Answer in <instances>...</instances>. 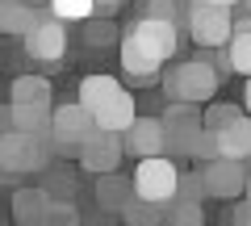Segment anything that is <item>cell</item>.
Listing matches in <instances>:
<instances>
[{
  "instance_id": "7c38bea8",
  "label": "cell",
  "mask_w": 251,
  "mask_h": 226,
  "mask_svg": "<svg viewBox=\"0 0 251 226\" xmlns=\"http://www.w3.org/2000/svg\"><path fill=\"white\" fill-rule=\"evenodd\" d=\"M122 138H126V155H134V159H159V155H168L163 118H138Z\"/></svg>"
},
{
  "instance_id": "cb8c5ba5",
  "label": "cell",
  "mask_w": 251,
  "mask_h": 226,
  "mask_svg": "<svg viewBox=\"0 0 251 226\" xmlns=\"http://www.w3.org/2000/svg\"><path fill=\"white\" fill-rule=\"evenodd\" d=\"M243 113L234 105H226V100H218V105H209L205 109V130H214V134H222V130H230L234 122H239Z\"/></svg>"
},
{
  "instance_id": "484cf974",
  "label": "cell",
  "mask_w": 251,
  "mask_h": 226,
  "mask_svg": "<svg viewBox=\"0 0 251 226\" xmlns=\"http://www.w3.org/2000/svg\"><path fill=\"white\" fill-rule=\"evenodd\" d=\"M193 159H197V163H209V159H222V151H218V134H214V130H201L197 147H193Z\"/></svg>"
},
{
  "instance_id": "83f0119b",
  "label": "cell",
  "mask_w": 251,
  "mask_h": 226,
  "mask_svg": "<svg viewBox=\"0 0 251 226\" xmlns=\"http://www.w3.org/2000/svg\"><path fill=\"white\" fill-rule=\"evenodd\" d=\"M42 189L50 193V201H72V193H75V180H72V176H50V180H46Z\"/></svg>"
},
{
  "instance_id": "7402d4cb",
  "label": "cell",
  "mask_w": 251,
  "mask_h": 226,
  "mask_svg": "<svg viewBox=\"0 0 251 226\" xmlns=\"http://www.w3.org/2000/svg\"><path fill=\"white\" fill-rule=\"evenodd\" d=\"M168 226H205L201 201H172L168 205Z\"/></svg>"
},
{
  "instance_id": "e0dca14e",
  "label": "cell",
  "mask_w": 251,
  "mask_h": 226,
  "mask_svg": "<svg viewBox=\"0 0 251 226\" xmlns=\"http://www.w3.org/2000/svg\"><path fill=\"white\" fill-rule=\"evenodd\" d=\"M54 88L46 75H17L13 80V105H34V109H54Z\"/></svg>"
},
{
  "instance_id": "4316f807",
  "label": "cell",
  "mask_w": 251,
  "mask_h": 226,
  "mask_svg": "<svg viewBox=\"0 0 251 226\" xmlns=\"http://www.w3.org/2000/svg\"><path fill=\"white\" fill-rule=\"evenodd\" d=\"M109 42H117L113 21H88V46H109Z\"/></svg>"
},
{
  "instance_id": "ac0fdd59",
  "label": "cell",
  "mask_w": 251,
  "mask_h": 226,
  "mask_svg": "<svg viewBox=\"0 0 251 226\" xmlns=\"http://www.w3.org/2000/svg\"><path fill=\"white\" fill-rule=\"evenodd\" d=\"M218 151H222V159H234V163L251 159V113H243L230 130L218 134Z\"/></svg>"
},
{
  "instance_id": "e575fe53",
  "label": "cell",
  "mask_w": 251,
  "mask_h": 226,
  "mask_svg": "<svg viewBox=\"0 0 251 226\" xmlns=\"http://www.w3.org/2000/svg\"><path fill=\"white\" fill-rule=\"evenodd\" d=\"M243 4H247V13H251V0H243Z\"/></svg>"
},
{
  "instance_id": "52a82bcc",
  "label": "cell",
  "mask_w": 251,
  "mask_h": 226,
  "mask_svg": "<svg viewBox=\"0 0 251 226\" xmlns=\"http://www.w3.org/2000/svg\"><path fill=\"white\" fill-rule=\"evenodd\" d=\"M163 130H168V155H193V147H197L201 130H205V109L197 105H176L172 100L168 109H163Z\"/></svg>"
},
{
  "instance_id": "ba28073f",
  "label": "cell",
  "mask_w": 251,
  "mask_h": 226,
  "mask_svg": "<svg viewBox=\"0 0 251 226\" xmlns=\"http://www.w3.org/2000/svg\"><path fill=\"white\" fill-rule=\"evenodd\" d=\"M126 38H134L138 46H143L147 54H155L159 63H168L172 54H176V46H180V29H176V21H163V17H138L134 25H126Z\"/></svg>"
},
{
  "instance_id": "d4e9b609",
  "label": "cell",
  "mask_w": 251,
  "mask_h": 226,
  "mask_svg": "<svg viewBox=\"0 0 251 226\" xmlns=\"http://www.w3.org/2000/svg\"><path fill=\"white\" fill-rule=\"evenodd\" d=\"M201 197H209V193H205V180H201V172H184V176H180L176 201H201Z\"/></svg>"
},
{
  "instance_id": "277c9868",
  "label": "cell",
  "mask_w": 251,
  "mask_h": 226,
  "mask_svg": "<svg viewBox=\"0 0 251 226\" xmlns=\"http://www.w3.org/2000/svg\"><path fill=\"white\" fill-rule=\"evenodd\" d=\"M50 155H54V138L21 134V130H4V134H0V168L9 176L42 172Z\"/></svg>"
},
{
  "instance_id": "4dcf8cb0",
  "label": "cell",
  "mask_w": 251,
  "mask_h": 226,
  "mask_svg": "<svg viewBox=\"0 0 251 226\" xmlns=\"http://www.w3.org/2000/svg\"><path fill=\"white\" fill-rule=\"evenodd\" d=\"M230 226H251V197L243 201V205H234V222Z\"/></svg>"
},
{
  "instance_id": "f1b7e54d",
  "label": "cell",
  "mask_w": 251,
  "mask_h": 226,
  "mask_svg": "<svg viewBox=\"0 0 251 226\" xmlns=\"http://www.w3.org/2000/svg\"><path fill=\"white\" fill-rule=\"evenodd\" d=\"M46 226H75V205H72V201H54Z\"/></svg>"
},
{
  "instance_id": "5bb4252c",
  "label": "cell",
  "mask_w": 251,
  "mask_h": 226,
  "mask_svg": "<svg viewBox=\"0 0 251 226\" xmlns=\"http://www.w3.org/2000/svg\"><path fill=\"white\" fill-rule=\"evenodd\" d=\"M4 130H21V134L54 138V109H34V105H9V109H4Z\"/></svg>"
},
{
  "instance_id": "9c48e42d",
  "label": "cell",
  "mask_w": 251,
  "mask_h": 226,
  "mask_svg": "<svg viewBox=\"0 0 251 226\" xmlns=\"http://www.w3.org/2000/svg\"><path fill=\"white\" fill-rule=\"evenodd\" d=\"M25 54L38 59V63H59L63 54H67V29L54 13H42L38 25L25 34Z\"/></svg>"
},
{
  "instance_id": "836d02e7",
  "label": "cell",
  "mask_w": 251,
  "mask_h": 226,
  "mask_svg": "<svg viewBox=\"0 0 251 226\" xmlns=\"http://www.w3.org/2000/svg\"><path fill=\"white\" fill-rule=\"evenodd\" d=\"M218 4H226V9H234V4H243V0H218Z\"/></svg>"
},
{
  "instance_id": "d6986e66",
  "label": "cell",
  "mask_w": 251,
  "mask_h": 226,
  "mask_svg": "<svg viewBox=\"0 0 251 226\" xmlns=\"http://www.w3.org/2000/svg\"><path fill=\"white\" fill-rule=\"evenodd\" d=\"M38 17H42V13H38L34 4H25V0H0V29H4V34L25 38L29 29L38 25Z\"/></svg>"
},
{
  "instance_id": "3957f363",
  "label": "cell",
  "mask_w": 251,
  "mask_h": 226,
  "mask_svg": "<svg viewBox=\"0 0 251 226\" xmlns=\"http://www.w3.org/2000/svg\"><path fill=\"white\" fill-rule=\"evenodd\" d=\"M184 21H188L193 42L205 46V50L226 46L234 34V13L226 4H218V0H184Z\"/></svg>"
},
{
  "instance_id": "d6a6232c",
  "label": "cell",
  "mask_w": 251,
  "mask_h": 226,
  "mask_svg": "<svg viewBox=\"0 0 251 226\" xmlns=\"http://www.w3.org/2000/svg\"><path fill=\"white\" fill-rule=\"evenodd\" d=\"M243 105H247V113H251V80H247V92H243Z\"/></svg>"
},
{
  "instance_id": "44dd1931",
  "label": "cell",
  "mask_w": 251,
  "mask_h": 226,
  "mask_svg": "<svg viewBox=\"0 0 251 226\" xmlns=\"http://www.w3.org/2000/svg\"><path fill=\"white\" fill-rule=\"evenodd\" d=\"M122 218H126L130 226H159V222H168V214H163L159 205H151V201H143V197H134V201H130Z\"/></svg>"
},
{
  "instance_id": "ffe728a7",
  "label": "cell",
  "mask_w": 251,
  "mask_h": 226,
  "mask_svg": "<svg viewBox=\"0 0 251 226\" xmlns=\"http://www.w3.org/2000/svg\"><path fill=\"white\" fill-rule=\"evenodd\" d=\"M134 180H126V176H100L97 180V201L100 209H117V214H126V205L134 201Z\"/></svg>"
},
{
  "instance_id": "8992f818",
  "label": "cell",
  "mask_w": 251,
  "mask_h": 226,
  "mask_svg": "<svg viewBox=\"0 0 251 226\" xmlns=\"http://www.w3.org/2000/svg\"><path fill=\"white\" fill-rule=\"evenodd\" d=\"M97 130H100L97 118H92L80 100L59 105V109H54V155H75V159H80L84 143H88Z\"/></svg>"
},
{
  "instance_id": "7a4b0ae2",
  "label": "cell",
  "mask_w": 251,
  "mask_h": 226,
  "mask_svg": "<svg viewBox=\"0 0 251 226\" xmlns=\"http://www.w3.org/2000/svg\"><path fill=\"white\" fill-rule=\"evenodd\" d=\"M218 67L205 63V59H188V63H176L168 75H163V88H168V100L176 105H201L218 92Z\"/></svg>"
},
{
  "instance_id": "1f68e13d",
  "label": "cell",
  "mask_w": 251,
  "mask_h": 226,
  "mask_svg": "<svg viewBox=\"0 0 251 226\" xmlns=\"http://www.w3.org/2000/svg\"><path fill=\"white\" fill-rule=\"evenodd\" d=\"M117 9H122V0H97V13H100V17H105V21L113 17Z\"/></svg>"
},
{
  "instance_id": "6da1fadb",
  "label": "cell",
  "mask_w": 251,
  "mask_h": 226,
  "mask_svg": "<svg viewBox=\"0 0 251 226\" xmlns=\"http://www.w3.org/2000/svg\"><path fill=\"white\" fill-rule=\"evenodd\" d=\"M80 100L84 109H88L92 118H97L100 130H109V134H126V130L138 122L134 113V97L126 92V84L117 80V75H84L80 80Z\"/></svg>"
},
{
  "instance_id": "603a6c76",
  "label": "cell",
  "mask_w": 251,
  "mask_h": 226,
  "mask_svg": "<svg viewBox=\"0 0 251 226\" xmlns=\"http://www.w3.org/2000/svg\"><path fill=\"white\" fill-rule=\"evenodd\" d=\"M50 13L59 21H88L97 13V0H50Z\"/></svg>"
},
{
  "instance_id": "d590c367",
  "label": "cell",
  "mask_w": 251,
  "mask_h": 226,
  "mask_svg": "<svg viewBox=\"0 0 251 226\" xmlns=\"http://www.w3.org/2000/svg\"><path fill=\"white\" fill-rule=\"evenodd\" d=\"M247 193H251V180H247Z\"/></svg>"
},
{
  "instance_id": "f546056e",
  "label": "cell",
  "mask_w": 251,
  "mask_h": 226,
  "mask_svg": "<svg viewBox=\"0 0 251 226\" xmlns=\"http://www.w3.org/2000/svg\"><path fill=\"white\" fill-rule=\"evenodd\" d=\"M180 4H184V0H147V17H163V21H172Z\"/></svg>"
},
{
  "instance_id": "9a60e30c",
  "label": "cell",
  "mask_w": 251,
  "mask_h": 226,
  "mask_svg": "<svg viewBox=\"0 0 251 226\" xmlns=\"http://www.w3.org/2000/svg\"><path fill=\"white\" fill-rule=\"evenodd\" d=\"M50 193L46 189H17L13 193V214H17V226H46L50 218Z\"/></svg>"
},
{
  "instance_id": "30bf717a",
  "label": "cell",
  "mask_w": 251,
  "mask_h": 226,
  "mask_svg": "<svg viewBox=\"0 0 251 226\" xmlns=\"http://www.w3.org/2000/svg\"><path fill=\"white\" fill-rule=\"evenodd\" d=\"M122 159H126V138L109 134V130H97V134L84 143V151H80V168L92 172V176H113Z\"/></svg>"
},
{
  "instance_id": "4fadbf2b",
  "label": "cell",
  "mask_w": 251,
  "mask_h": 226,
  "mask_svg": "<svg viewBox=\"0 0 251 226\" xmlns=\"http://www.w3.org/2000/svg\"><path fill=\"white\" fill-rule=\"evenodd\" d=\"M122 72H126V80L134 84V88H151V84L159 80L163 63L155 59V54H147L143 46L134 42V38H126V34H122Z\"/></svg>"
},
{
  "instance_id": "5b68a950",
  "label": "cell",
  "mask_w": 251,
  "mask_h": 226,
  "mask_svg": "<svg viewBox=\"0 0 251 226\" xmlns=\"http://www.w3.org/2000/svg\"><path fill=\"white\" fill-rule=\"evenodd\" d=\"M180 168L168 159V155H159V159H138L134 168V193L143 201H151V205H172L180 193Z\"/></svg>"
},
{
  "instance_id": "2e32d148",
  "label": "cell",
  "mask_w": 251,
  "mask_h": 226,
  "mask_svg": "<svg viewBox=\"0 0 251 226\" xmlns=\"http://www.w3.org/2000/svg\"><path fill=\"white\" fill-rule=\"evenodd\" d=\"M222 54H226V67L230 72H239V75L251 80V13H247V21H234V34L222 46Z\"/></svg>"
},
{
  "instance_id": "8fae6325",
  "label": "cell",
  "mask_w": 251,
  "mask_h": 226,
  "mask_svg": "<svg viewBox=\"0 0 251 226\" xmlns=\"http://www.w3.org/2000/svg\"><path fill=\"white\" fill-rule=\"evenodd\" d=\"M201 180H205L209 197H222V201H234V197L247 193V172H243V163H234V159L201 163Z\"/></svg>"
}]
</instances>
